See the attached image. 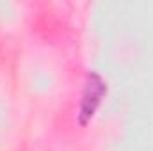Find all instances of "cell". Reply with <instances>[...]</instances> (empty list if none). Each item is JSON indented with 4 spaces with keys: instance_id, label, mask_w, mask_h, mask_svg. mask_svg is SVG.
Here are the masks:
<instances>
[{
    "instance_id": "obj_1",
    "label": "cell",
    "mask_w": 153,
    "mask_h": 151,
    "mask_svg": "<svg viewBox=\"0 0 153 151\" xmlns=\"http://www.w3.org/2000/svg\"><path fill=\"white\" fill-rule=\"evenodd\" d=\"M105 94H107V82L98 73H89L87 78H85L82 101H80V110H78V123L82 126H85L91 121V117L94 115L96 109L100 107Z\"/></svg>"
}]
</instances>
